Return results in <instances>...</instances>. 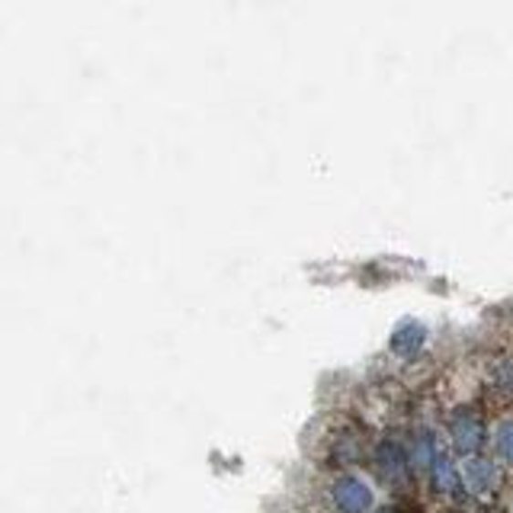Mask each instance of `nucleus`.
Listing matches in <instances>:
<instances>
[{"label":"nucleus","instance_id":"1","mask_svg":"<svg viewBox=\"0 0 513 513\" xmlns=\"http://www.w3.org/2000/svg\"><path fill=\"white\" fill-rule=\"evenodd\" d=\"M328 500L337 513H375V487L356 472H340L328 485Z\"/></svg>","mask_w":513,"mask_h":513},{"label":"nucleus","instance_id":"2","mask_svg":"<svg viewBox=\"0 0 513 513\" xmlns=\"http://www.w3.org/2000/svg\"><path fill=\"white\" fill-rule=\"evenodd\" d=\"M485 436H487V427L478 411H472V408L453 411V417H449V443H453V449L462 459L478 455L481 446H485Z\"/></svg>","mask_w":513,"mask_h":513},{"label":"nucleus","instance_id":"3","mask_svg":"<svg viewBox=\"0 0 513 513\" xmlns=\"http://www.w3.org/2000/svg\"><path fill=\"white\" fill-rule=\"evenodd\" d=\"M375 466L389 485L404 487L411 481V449L398 436H382L375 446Z\"/></svg>","mask_w":513,"mask_h":513},{"label":"nucleus","instance_id":"4","mask_svg":"<svg viewBox=\"0 0 513 513\" xmlns=\"http://www.w3.org/2000/svg\"><path fill=\"white\" fill-rule=\"evenodd\" d=\"M459 472H462V485H466L475 497H487V494H494L500 485L497 462L485 459V455H472V459H466Z\"/></svg>","mask_w":513,"mask_h":513},{"label":"nucleus","instance_id":"5","mask_svg":"<svg viewBox=\"0 0 513 513\" xmlns=\"http://www.w3.org/2000/svg\"><path fill=\"white\" fill-rule=\"evenodd\" d=\"M430 485H434L436 494H459L462 487V472L455 468L453 455H449V449L443 443L434 455V466H430Z\"/></svg>","mask_w":513,"mask_h":513},{"label":"nucleus","instance_id":"6","mask_svg":"<svg viewBox=\"0 0 513 513\" xmlns=\"http://www.w3.org/2000/svg\"><path fill=\"white\" fill-rule=\"evenodd\" d=\"M427 343V328L417 321H402L395 328V334H392L389 347L395 356H402V360H411V356L421 353V347Z\"/></svg>","mask_w":513,"mask_h":513},{"label":"nucleus","instance_id":"7","mask_svg":"<svg viewBox=\"0 0 513 513\" xmlns=\"http://www.w3.org/2000/svg\"><path fill=\"white\" fill-rule=\"evenodd\" d=\"M494 453H497V459L504 462V466H513V421L510 417L494 427Z\"/></svg>","mask_w":513,"mask_h":513},{"label":"nucleus","instance_id":"8","mask_svg":"<svg viewBox=\"0 0 513 513\" xmlns=\"http://www.w3.org/2000/svg\"><path fill=\"white\" fill-rule=\"evenodd\" d=\"M494 385L500 392H513V360H497V366H494Z\"/></svg>","mask_w":513,"mask_h":513},{"label":"nucleus","instance_id":"9","mask_svg":"<svg viewBox=\"0 0 513 513\" xmlns=\"http://www.w3.org/2000/svg\"><path fill=\"white\" fill-rule=\"evenodd\" d=\"M375 513H398V510H395V507H379Z\"/></svg>","mask_w":513,"mask_h":513}]
</instances>
